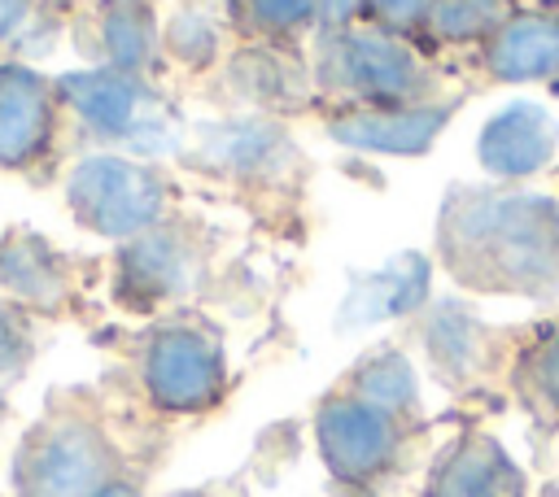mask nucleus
I'll return each instance as SVG.
<instances>
[{"instance_id":"f257e3e1","label":"nucleus","mask_w":559,"mask_h":497,"mask_svg":"<svg viewBox=\"0 0 559 497\" xmlns=\"http://www.w3.org/2000/svg\"><path fill=\"white\" fill-rule=\"evenodd\" d=\"M441 262L480 292H559V201L537 192L454 187L437 222Z\"/></svg>"},{"instance_id":"f03ea898","label":"nucleus","mask_w":559,"mask_h":497,"mask_svg":"<svg viewBox=\"0 0 559 497\" xmlns=\"http://www.w3.org/2000/svg\"><path fill=\"white\" fill-rule=\"evenodd\" d=\"M314 78L323 92L349 100L354 109L380 105H419L432 87L424 61L406 48L402 35L341 26L323 31L314 48Z\"/></svg>"},{"instance_id":"7ed1b4c3","label":"nucleus","mask_w":559,"mask_h":497,"mask_svg":"<svg viewBox=\"0 0 559 497\" xmlns=\"http://www.w3.org/2000/svg\"><path fill=\"white\" fill-rule=\"evenodd\" d=\"M109 471L114 449L83 419H48L13 458V484L22 497H92L114 480Z\"/></svg>"},{"instance_id":"20e7f679","label":"nucleus","mask_w":559,"mask_h":497,"mask_svg":"<svg viewBox=\"0 0 559 497\" xmlns=\"http://www.w3.org/2000/svg\"><path fill=\"white\" fill-rule=\"evenodd\" d=\"M70 205L100 235H144L166 209V183L140 161L87 157L70 174Z\"/></svg>"},{"instance_id":"39448f33","label":"nucleus","mask_w":559,"mask_h":497,"mask_svg":"<svg viewBox=\"0 0 559 497\" xmlns=\"http://www.w3.org/2000/svg\"><path fill=\"white\" fill-rule=\"evenodd\" d=\"M140 371H144L148 401L170 414L210 410L227 388V366H223L218 340L197 327H183V323L153 331V340L144 344Z\"/></svg>"},{"instance_id":"423d86ee","label":"nucleus","mask_w":559,"mask_h":497,"mask_svg":"<svg viewBox=\"0 0 559 497\" xmlns=\"http://www.w3.org/2000/svg\"><path fill=\"white\" fill-rule=\"evenodd\" d=\"M314 440L323 466L341 484H371L393 466L402 449V423L354 392H336L314 414Z\"/></svg>"},{"instance_id":"0eeeda50","label":"nucleus","mask_w":559,"mask_h":497,"mask_svg":"<svg viewBox=\"0 0 559 497\" xmlns=\"http://www.w3.org/2000/svg\"><path fill=\"white\" fill-rule=\"evenodd\" d=\"M61 96L83 113V122L109 140H131V144H144V148H166L157 135H170L153 92L127 74V70H79V74H66L61 83Z\"/></svg>"},{"instance_id":"6e6552de","label":"nucleus","mask_w":559,"mask_h":497,"mask_svg":"<svg viewBox=\"0 0 559 497\" xmlns=\"http://www.w3.org/2000/svg\"><path fill=\"white\" fill-rule=\"evenodd\" d=\"M559 153V122L537 100H511L502 105L476 140V157L493 179H524L550 166Z\"/></svg>"},{"instance_id":"1a4fd4ad","label":"nucleus","mask_w":559,"mask_h":497,"mask_svg":"<svg viewBox=\"0 0 559 497\" xmlns=\"http://www.w3.org/2000/svg\"><path fill=\"white\" fill-rule=\"evenodd\" d=\"M450 122V105H380V109H345L328 118V135L336 144L362 148V153H389V157H415L437 144V135Z\"/></svg>"},{"instance_id":"9d476101","label":"nucleus","mask_w":559,"mask_h":497,"mask_svg":"<svg viewBox=\"0 0 559 497\" xmlns=\"http://www.w3.org/2000/svg\"><path fill=\"white\" fill-rule=\"evenodd\" d=\"M424 497H528V480L493 436L463 432L432 462Z\"/></svg>"},{"instance_id":"9b49d317","label":"nucleus","mask_w":559,"mask_h":497,"mask_svg":"<svg viewBox=\"0 0 559 497\" xmlns=\"http://www.w3.org/2000/svg\"><path fill=\"white\" fill-rule=\"evenodd\" d=\"M424 296H428V257L424 253H397L380 270H358L349 279L336 327L358 331V327H371L384 318H402V314L419 310Z\"/></svg>"},{"instance_id":"f8f14e48","label":"nucleus","mask_w":559,"mask_h":497,"mask_svg":"<svg viewBox=\"0 0 559 497\" xmlns=\"http://www.w3.org/2000/svg\"><path fill=\"white\" fill-rule=\"evenodd\" d=\"M485 70L498 83H537L559 74V13H507L485 39Z\"/></svg>"},{"instance_id":"ddd939ff","label":"nucleus","mask_w":559,"mask_h":497,"mask_svg":"<svg viewBox=\"0 0 559 497\" xmlns=\"http://www.w3.org/2000/svg\"><path fill=\"white\" fill-rule=\"evenodd\" d=\"M197 253L175 231H144L118 257V292L131 305H157L192 288Z\"/></svg>"},{"instance_id":"4468645a","label":"nucleus","mask_w":559,"mask_h":497,"mask_svg":"<svg viewBox=\"0 0 559 497\" xmlns=\"http://www.w3.org/2000/svg\"><path fill=\"white\" fill-rule=\"evenodd\" d=\"M52 131V87L26 65H0V161L17 166Z\"/></svg>"},{"instance_id":"2eb2a0df","label":"nucleus","mask_w":559,"mask_h":497,"mask_svg":"<svg viewBox=\"0 0 559 497\" xmlns=\"http://www.w3.org/2000/svg\"><path fill=\"white\" fill-rule=\"evenodd\" d=\"M201 153L223 174H240V179H275L293 161L288 135L262 118H231V122L205 126Z\"/></svg>"},{"instance_id":"dca6fc26","label":"nucleus","mask_w":559,"mask_h":497,"mask_svg":"<svg viewBox=\"0 0 559 497\" xmlns=\"http://www.w3.org/2000/svg\"><path fill=\"white\" fill-rule=\"evenodd\" d=\"M354 397H362L367 405L393 414L397 423L406 414H415L419 405V384H415V366L397 353V349H376L358 362L354 371V384H349Z\"/></svg>"},{"instance_id":"f3484780","label":"nucleus","mask_w":559,"mask_h":497,"mask_svg":"<svg viewBox=\"0 0 559 497\" xmlns=\"http://www.w3.org/2000/svg\"><path fill=\"white\" fill-rule=\"evenodd\" d=\"M100 44L114 70H144L157 48V22L144 0H105L100 4Z\"/></svg>"},{"instance_id":"a211bd4d","label":"nucleus","mask_w":559,"mask_h":497,"mask_svg":"<svg viewBox=\"0 0 559 497\" xmlns=\"http://www.w3.org/2000/svg\"><path fill=\"white\" fill-rule=\"evenodd\" d=\"M515 388L533 414L559 423V323L546 327L533 344H524L515 362Z\"/></svg>"},{"instance_id":"6ab92c4d","label":"nucleus","mask_w":559,"mask_h":497,"mask_svg":"<svg viewBox=\"0 0 559 497\" xmlns=\"http://www.w3.org/2000/svg\"><path fill=\"white\" fill-rule=\"evenodd\" d=\"M424 344L445 375H463L480 353V323L467 314V305H441L424 327Z\"/></svg>"},{"instance_id":"aec40b11","label":"nucleus","mask_w":559,"mask_h":497,"mask_svg":"<svg viewBox=\"0 0 559 497\" xmlns=\"http://www.w3.org/2000/svg\"><path fill=\"white\" fill-rule=\"evenodd\" d=\"M0 279L17 296H26V301H52L61 292V266H57V257L35 235H22V240L4 244V253H0Z\"/></svg>"},{"instance_id":"412c9836","label":"nucleus","mask_w":559,"mask_h":497,"mask_svg":"<svg viewBox=\"0 0 559 497\" xmlns=\"http://www.w3.org/2000/svg\"><path fill=\"white\" fill-rule=\"evenodd\" d=\"M231 26L253 39H288L314 22V0H227Z\"/></svg>"},{"instance_id":"4be33fe9","label":"nucleus","mask_w":559,"mask_h":497,"mask_svg":"<svg viewBox=\"0 0 559 497\" xmlns=\"http://www.w3.org/2000/svg\"><path fill=\"white\" fill-rule=\"evenodd\" d=\"M507 17V0H432L428 26L437 39H489L498 31V22Z\"/></svg>"},{"instance_id":"5701e85b","label":"nucleus","mask_w":559,"mask_h":497,"mask_svg":"<svg viewBox=\"0 0 559 497\" xmlns=\"http://www.w3.org/2000/svg\"><path fill=\"white\" fill-rule=\"evenodd\" d=\"M231 74L240 78V92L253 100H288L301 83V70L288 65L275 48H253V52L236 57Z\"/></svg>"},{"instance_id":"b1692460","label":"nucleus","mask_w":559,"mask_h":497,"mask_svg":"<svg viewBox=\"0 0 559 497\" xmlns=\"http://www.w3.org/2000/svg\"><path fill=\"white\" fill-rule=\"evenodd\" d=\"M166 44H170V52H175L179 61L205 65V61H214V52H218V26H214V17H210L205 9L188 4V9H179V13L170 17Z\"/></svg>"},{"instance_id":"393cba45","label":"nucleus","mask_w":559,"mask_h":497,"mask_svg":"<svg viewBox=\"0 0 559 497\" xmlns=\"http://www.w3.org/2000/svg\"><path fill=\"white\" fill-rule=\"evenodd\" d=\"M367 13L380 22V31L389 35H411L428 26L432 0H367Z\"/></svg>"},{"instance_id":"a878e982","label":"nucleus","mask_w":559,"mask_h":497,"mask_svg":"<svg viewBox=\"0 0 559 497\" xmlns=\"http://www.w3.org/2000/svg\"><path fill=\"white\" fill-rule=\"evenodd\" d=\"M22 357H26V336H22L17 318L0 305V379L13 375V371L22 366Z\"/></svg>"},{"instance_id":"bb28decb","label":"nucleus","mask_w":559,"mask_h":497,"mask_svg":"<svg viewBox=\"0 0 559 497\" xmlns=\"http://www.w3.org/2000/svg\"><path fill=\"white\" fill-rule=\"evenodd\" d=\"M362 13H367V0H314V22H319L323 31L354 26Z\"/></svg>"},{"instance_id":"cd10ccee","label":"nucleus","mask_w":559,"mask_h":497,"mask_svg":"<svg viewBox=\"0 0 559 497\" xmlns=\"http://www.w3.org/2000/svg\"><path fill=\"white\" fill-rule=\"evenodd\" d=\"M26 13V0H0V35H9Z\"/></svg>"},{"instance_id":"c85d7f7f","label":"nucleus","mask_w":559,"mask_h":497,"mask_svg":"<svg viewBox=\"0 0 559 497\" xmlns=\"http://www.w3.org/2000/svg\"><path fill=\"white\" fill-rule=\"evenodd\" d=\"M92 497H140L131 484H122V480H109V484H100Z\"/></svg>"},{"instance_id":"c756f323","label":"nucleus","mask_w":559,"mask_h":497,"mask_svg":"<svg viewBox=\"0 0 559 497\" xmlns=\"http://www.w3.org/2000/svg\"><path fill=\"white\" fill-rule=\"evenodd\" d=\"M179 497H210V493H179Z\"/></svg>"}]
</instances>
